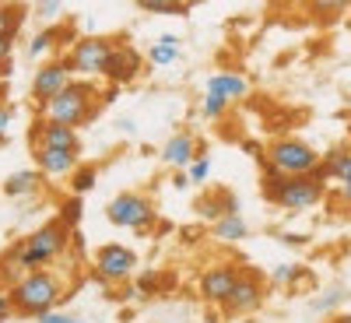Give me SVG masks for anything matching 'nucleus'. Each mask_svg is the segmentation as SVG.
Segmentation results:
<instances>
[{
  "instance_id": "obj_1",
  "label": "nucleus",
  "mask_w": 351,
  "mask_h": 323,
  "mask_svg": "<svg viewBox=\"0 0 351 323\" xmlns=\"http://www.w3.org/2000/svg\"><path fill=\"white\" fill-rule=\"evenodd\" d=\"M71 246V228L60 222V218H53L46 225H39L36 232H28V236L4 253V267H0V274H4L11 285L21 278V274H32V271H46L53 267L56 260H60Z\"/></svg>"
},
{
  "instance_id": "obj_2",
  "label": "nucleus",
  "mask_w": 351,
  "mask_h": 323,
  "mask_svg": "<svg viewBox=\"0 0 351 323\" xmlns=\"http://www.w3.org/2000/svg\"><path fill=\"white\" fill-rule=\"evenodd\" d=\"M327 193V176L324 165L309 176H281L274 169L263 165V197H267L274 208L291 211V215H302L309 208H316Z\"/></svg>"
},
{
  "instance_id": "obj_3",
  "label": "nucleus",
  "mask_w": 351,
  "mask_h": 323,
  "mask_svg": "<svg viewBox=\"0 0 351 323\" xmlns=\"http://www.w3.org/2000/svg\"><path fill=\"white\" fill-rule=\"evenodd\" d=\"M8 296H11L14 313H21V316H46V313H53L56 306L64 302V281L56 278L49 267L46 271H32V274H21L8 288Z\"/></svg>"
},
{
  "instance_id": "obj_4",
  "label": "nucleus",
  "mask_w": 351,
  "mask_h": 323,
  "mask_svg": "<svg viewBox=\"0 0 351 323\" xmlns=\"http://www.w3.org/2000/svg\"><path fill=\"white\" fill-rule=\"evenodd\" d=\"M99 109V95H95V84L92 81H71L67 88L56 99H49L46 106H39V120H49V123H64V127H81L95 116Z\"/></svg>"
},
{
  "instance_id": "obj_5",
  "label": "nucleus",
  "mask_w": 351,
  "mask_h": 323,
  "mask_svg": "<svg viewBox=\"0 0 351 323\" xmlns=\"http://www.w3.org/2000/svg\"><path fill=\"white\" fill-rule=\"evenodd\" d=\"M263 165L281 172V176H309L324 162H319V152L309 148L306 141H299V137H278V141H271L267 148H263Z\"/></svg>"
},
{
  "instance_id": "obj_6",
  "label": "nucleus",
  "mask_w": 351,
  "mask_h": 323,
  "mask_svg": "<svg viewBox=\"0 0 351 323\" xmlns=\"http://www.w3.org/2000/svg\"><path fill=\"white\" fill-rule=\"evenodd\" d=\"M112 49H116V43L109 36H81L64 53V60H67V67H71V74L77 81H92V77H106Z\"/></svg>"
},
{
  "instance_id": "obj_7",
  "label": "nucleus",
  "mask_w": 351,
  "mask_h": 323,
  "mask_svg": "<svg viewBox=\"0 0 351 323\" xmlns=\"http://www.w3.org/2000/svg\"><path fill=\"white\" fill-rule=\"evenodd\" d=\"M106 218H109L116 228L144 232V228H152V225L158 222V211H155L152 197H144V193H120V197L109 200Z\"/></svg>"
},
{
  "instance_id": "obj_8",
  "label": "nucleus",
  "mask_w": 351,
  "mask_h": 323,
  "mask_svg": "<svg viewBox=\"0 0 351 323\" xmlns=\"http://www.w3.org/2000/svg\"><path fill=\"white\" fill-rule=\"evenodd\" d=\"M95 263V278L106 281V285H123L134 271H137V253L123 243H106L95 250L92 256Z\"/></svg>"
},
{
  "instance_id": "obj_9",
  "label": "nucleus",
  "mask_w": 351,
  "mask_h": 323,
  "mask_svg": "<svg viewBox=\"0 0 351 323\" xmlns=\"http://www.w3.org/2000/svg\"><path fill=\"white\" fill-rule=\"evenodd\" d=\"M243 267L236 263H215V267H204L200 278H197V296L211 306H225V299L232 296V288H236Z\"/></svg>"
},
{
  "instance_id": "obj_10",
  "label": "nucleus",
  "mask_w": 351,
  "mask_h": 323,
  "mask_svg": "<svg viewBox=\"0 0 351 323\" xmlns=\"http://www.w3.org/2000/svg\"><path fill=\"white\" fill-rule=\"evenodd\" d=\"M71 81H74V74H71L64 56H53V60L39 64L36 74H32V99H36V106H46L49 99H56Z\"/></svg>"
},
{
  "instance_id": "obj_11",
  "label": "nucleus",
  "mask_w": 351,
  "mask_h": 323,
  "mask_svg": "<svg viewBox=\"0 0 351 323\" xmlns=\"http://www.w3.org/2000/svg\"><path fill=\"white\" fill-rule=\"evenodd\" d=\"M263 278L256 274V271H246L243 267V274H239V281H236V288H232V296L225 299V313L228 316H250V313H256L260 306H263Z\"/></svg>"
},
{
  "instance_id": "obj_12",
  "label": "nucleus",
  "mask_w": 351,
  "mask_h": 323,
  "mask_svg": "<svg viewBox=\"0 0 351 323\" xmlns=\"http://www.w3.org/2000/svg\"><path fill=\"white\" fill-rule=\"evenodd\" d=\"M74 43L77 39H74L71 25H46V28H39V32L28 39V56L39 60V64H46V60H53V56H64Z\"/></svg>"
},
{
  "instance_id": "obj_13",
  "label": "nucleus",
  "mask_w": 351,
  "mask_h": 323,
  "mask_svg": "<svg viewBox=\"0 0 351 323\" xmlns=\"http://www.w3.org/2000/svg\"><path fill=\"white\" fill-rule=\"evenodd\" d=\"M141 71H144V56H141L134 46H127V43H116L112 60H109V67H106V81H109L112 88L134 84V81L141 77Z\"/></svg>"
},
{
  "instance_id": "obj_14",
  "label": "nucleus",
  "mask_w": 351,
  "mask_h": 323,
  "mask_svg": "<svg viewBox=\"0 0 351 323\" xmlns=\"http://www.w3.org/2000/svg\"><path fill=\"white\" fill-rule=\"evenodd\" d=\"M197 155H200V144H197V137H193L190 130H176V134L162 144V152H158L162 165H169V169H176V172H186Z\"/></svg>"
},
{
  "instance_id": "obj_15",
  "label": "nucleus",
  "mask_w": 351,
  "mask_h": 323,
  "mask_svg": "<svg viewBox=\"0 0 351 323\" xmlns=\"http://www.w3.org/2000/svg\"><path fill=\"white\" fill-rule=\"evenodd\" d=\"M32 158H36L39 176H49V180H64V176H74V169H77V152L46 148V144H36Z\"/></svg>"
},
{
  "instance_id": "obj_16",
  "label": "nucleus",
  "mask_w": 351,
  "mask_h": 323,
  "mask_svg": "<svg viewBox=\"0 0 351 323\" xmlns=\"http://www.w3.org/2000/svg\"><path fill=\"white\" fill-rule=\"evenodd\" d=\"M197 215L208 218L211 225L221 222V218H228V215H239V197L232 193V190H225V187H218V190L204 193V197L197 200Z\"/></svg>"
},
{
  "instance_id": "obj_17",
  "label": "nucleus",
  "mask_w": 351,
  "mask_h": 323,
  "mask_svg": "<svg viewBox=\"0 0 351 323\" xmlns=\"http://www.w3.org/2000/svg\"><path fill=\"white\" fill-rule=\"evenodd\" d=\"M46 144V148H64V152H77V130L64 127V123H49V120H36L32 127V148Z\"/></svg>"
},
{
  "instance_id": "obj_18",
  "label": "nucleus",
  "mask_w": 351,
  "mask_h": 323,
  "mask_svg": "<svg viewBox=\"0 0 351 323\" xmlns=\"http://www.w3.org/2000/svg\"><path fill=\"white\" fill-rule=\"evenodd\" d=\"M204 92H208V95H221L225 102H236V99L250 95V81L243 74H236V71H218V74L208 77Z\"/></svg>"
},
{
  "instance_id": "obj_19",
  "label": "nucleus",
  "mask_w": 351,
  "mask_h": 323,
  "mask_svg": "<svg viewBox=\"0 0 351 323\" xmlns=\"http://www.w3.org/2000/svg\"><path fill=\"white\" fill-rule=\"evenodd\" d=\"M39 187H43V176H39V169H21V172H11L8 180L0 183V190H4L11 200L32 197V193H39Z\"/></svg>"
},
{
  "instance_id": "obj_20",
  "label": "nucleus",
  "mask_w": 351,
  "mask_h": 323,
  "mask_svg": "<svg viewBox=\"0 0 351 323\" xmlns=\"http://www.w3.org/2000/svg\"><path fill=\"white\" fill-rule=\"evenodd\" d=\"M211 236L218 243H243L250 236V225H246L243 215H228V218H221V222L211 225Z\"/></svg>"
},
{
  "instance_id": "obj_21",
  "label": "nucleus",
  "mask_w": 351,
  "mask_h": 323,
  "mask_svg": "<svg viewBox=\"0 0 351 323\" xmlns=\"http://www.w3.org/2000/svg\"><path fill=\"white\" fill-rule=\"evenodd\" d=\"M324 176H327V180H334V183H341V187H348L351 183V148L334 152L324 162Z\"/></svg>"
},
{
  "instance_id": "obj_22",
  "label": "nucleus",
  "mask_w": 351,
  "mask_h": 323,
  "mask_svg": "<svg viewBox=\"0 0 351 323\" xmlns=\"http://www.w3.org/2000/svg\"><path fill=\"white\" fill-rule=\"evenodd\" d=\"M25 14H28V8H21V4H0V36L18 39L21 25H25Z\"/></svg>"
},
{
  "instance_id": "obj_23",
  "label": "nucleus",
  "mask_w": 351,
  "mask_h": 323,
  "mask_svg": "<svg viewBox=\"0 0 351 323\" xmlns=\"http://www.w3.org/2000/svg\"><path fill=\"white\" fill-rule=\"evenodd\" d=\"M95 187H99V169H95V165H77L74 176H71V190H74V197L92 193Z\"/></svg>"
},
{
  "instance_id": "obj_24",
  "label": "nucleus",
  "mask_w": 351,
  "mask_h": 323,
  "mask_svg": "<svg viewBox=\"0 0 351 323\" xmlns=\"http://www.w3.org/2000/svg\"><path fill=\"white\" fill-rule=\"evenodd\" d=\"M180 56H183V46H169V43H158V39H155V46L148 49V56H144V60H148L152 67H172Z\"/></svg>"
},
{
  "instance_id": "obj_25",
  "label": "nucleus",
  "mask_w": 351,
  "mask_h": 323,
  "mask_svg": "<svg viewBox=\"0 0 351 323\" xmlns=\"http://www.w3.org/2000/svg\"><path fill=\"white\" fill-rule=\"evenodd\" d=\"M137 8L148 14H172V18H183L190 11V4H180V0H137Z\"/></svg>"
},
{
  "instance_id": "obj_26",
  "label": "nucleus",
  "mask_w": 351,
  "mask_h": 323,
  "mask_svg": "<svg viewBox=\"0 0 351 323\" xmlns=\"http://www.w3.org/2000/svg\"><path fill=\"white\" fill-rule=\"evenodd\" d=\"M81 215H84V200L81 197H67L64 204H60V222L74 232L77 228V222H81Z\"/></svg>"
},
{
  "instance_id": "obj_27",
  "label": "nucleus",
  "mask_w": 351,
  "mask_h": 323,
  "mask_svg": "<svg viewBox=\"0 0 351 323\" xmlns=\"http://www.w3.org/2000/svg\"><path fill=\"white\" fill-rule=\"evenodd\" d=\"M32 11H36V18H39V21H46V25H56V21L64 18V11H67V8L60 4V0H39V4H36Z\"/></svg>"
},
{
  "instance_id": "obj_28",
  "label": "nucleus",
  "mask_w": 351,
  "mask_h": 323,
  "mask_svg": "<svg viewBox=\"0 0 351 323\" xmlns=\"http://www.w3.org/2000/svg\"><path fill=\"white\" fill-rule=\"evenodd\" d=\"M186 176H190V183H204V180H208V176H211V152L200 148V155L190 162Z\"/></svg>"
},
{
  "instance_id": "obj_29",
  "label": "nucleus",
  "mask_w": 351,
  "mask_h": 323,
  "mask_svg": "<svg viewBox=\"0 0 351 323\" xmlns=\"http://www.w3.org/2000/svg\"><path fill=\"white\" fill-rule=\"evenodd\" d=\"M344 302V288H330L327 296H316L313 302H309V309L313 313H330V309H337Z\"/></svg>"
},
{
  "instance_id": "obj_30",
  "label": "nucleus",
  "mask_w": 351,
  "mask_h": 323,
  "mask_svg": "<svg viewBox=\"0 0 351 323\" xmlns=\"http://www.w3.org/2000/svg\"><path fill=\"white\" fill-rule=\"evenodd\" d=\"M228 106H232V102H225L221 95H208V92H204V99H200V112L208 116V120H221Z\"/></svg>"
},
{
  "instance_id": "obj_31",
  "label": "nucleus",
  "mask_w": 351,
  "mask_h": 323,
  "mask_svg": "<svg viewBox=\"0 0 351 323\" xmlns=\"http://www.w3.org/2000/svg\"><path fill=\"white\" fill-rule=\"evenodd\" d=\"M14 120H18V106L4 102V106H0V144H8V141H11Z\"/></svg>"
},
{
  "instance_id": "obj_32",
  "label": "nucleus",
  "mask_w": 351,
  "mask_h": 323,
  "mask_svg": "<svg viewBox=\"0 0 351 323\" xmlns=\"http://www.w3.org/2000/svg\"><path fill=\"white\" fill-rule=\"evenodd\" d=\"M299 278H302V267H299V263H281V267H274V274H271L274 285H295Z\"/></svg>"
},
{
  "instance_id": "obj_33",
  "label": "nucleus",
  "mask_w": 351,
  "mask_h": 323,
  "mask_svg": "<svg viewBox=\"0 0 351 323\" xmlns=\"http://www.w3.org/2000/svg\"><path fill=\"white\" fill-rule=\"evenodd\" d=\"M14 56V36H0V64H11Z\"/></svg>"
},
{
  "instance_id": "obj_34",
  "label": "nucleus",
  "mask_w": 351,
  "mask_h": 323,
  "mask_svg": "<svg viewBox=\"0 0 351 323\" xmlns=\"http://www.w3.org/2000/svg\"><path fill=\"white\" fill-rule=\"evenodd\" d=\"M39 323H84V320H77V316H67V313H46V316H39Z\"/></svg>"
},
{
  "instance_id": "obj_35",
  "label": "nucleus",
  "mask_w": 351,
  "mask_h": 323,
  "mask_svg": "<svg viewBox=\"0 0 351 323\" xmlns=\"http://www.w3.org/2000/svg\"><path fill=\"white\" fill-rule=\"evenodd\" d=\"M11 313H14V306H11V296H8V291H0V323H4V320H11Z\"/></svg>"
},
{
  "instance_id": "obj_36",
  "label": "nucleus",
  "mask_w": 351,
  "mask_h": 323,
  "mask_svg": "<svg viewBox=\"0 0 351 323\" xmlns=\"http://www.w3.org/2000/svg\"><path fill=\"white\" fill-rule=\"evenodd\" d=\"M281 243H288V246H302L306 236H295V232H281Z\"/></svg>"
},
{
  "instance_id": "obj_37",
  "label": "nucleus",
  "mask_w": 351,
  "mask_h": 323,
  "mask_svg": "<svg viewBox=\"0 0 351 323\" xmlns=\"http://www.w3.org/2000/svg\"><path fill=\"white\" fill-rule=\"evenodd\" d=\"M243 152L246 155H263V144L260 141H243Z\"/></svg>"
},
{
  "instance_id": "obj_38",
  "label": "nucleus",
  "mask_w": 351,
  "mask_h": 323,
  "mask_svg": "<svg viewBox=\"0 0 351 323\" xmlns=\"http://www.w3.org/2000/svg\"><path fill=\"white\" fill-rule=\"evenodd\" d=\"M172 187H176V190H186V187H190V176H186V172H176V176H172Z\"/></svg>"
},
{
  "instance_id": "obj_39",
  "label": "nucleus",
  "mask_w": 351,
  "mask_h": 323,
  "mask_svg": "<svg viewBox=\"0 0 351 323\" xmlns=\"http://www.w3.org/2000/svg\"><path fill=\"white\" fill-rule=\"evenodd\" d=\"M337 197H341V204H344V211H351V183H348V187H341V193H337Z\"/></svg>"
},
{
  "instance_id": "obj_40",
  "label": "nucleus",
  "mask_w": 351,
  "mask_h": 323,
  "mask_svg": "<svg viewBox=\"0 0 351 323\" xmlns=\"http://www.w3.org/2000/svg\"><path fill=\"white\" fill-rule=\"evenodd\" d=\"M158 43H169V46H183V39H180V36H172V32L158 36Z\"/></svg>"
},
{
  "instance_id": "obj_41",
  "label": "nucleus",
  "mask_w": 351,
  "mask_h": 323,
  "mask_svg": "<svg viewBox=\"0 0 351 323\" xmlns=\"http://www.w3.org/2000/svg\"><path fill=\"white\" fill-rule=\"evenodd\" d=\"M14 74V60L11 64H0V77H11Z\"/></svg>"
},
{
  "instance_id": "obj_42",
  "label": "nucleus",
  "mask_w": 351,
  "mask_h": 323,
  "mask_svg": "<svg viewBox=\"0 0 351 323\" xmlns=\"http://www.w3.org/2000/svg\"><path fill=\"white\" fill-rule=\"evenodd\" d=\"M330 323H351V313H341V316H334Z\"/></svg>"
},
{
  "instance_id": "obj_43",
  "label": "nucleus",
  "mask_w": 351,
  "mask_h": 323,
  "mask_svg": "<svg viewBox=\"0 0 351 323\" xmlns=\"http://www.w3.org/2000/svg\"><path fill=\"white\" fill-rule=\"evenodd\" d=\"M4 102H8V99H4V84H0V106H4Z\"/></svg>"
}]
</instances>
